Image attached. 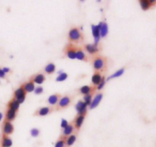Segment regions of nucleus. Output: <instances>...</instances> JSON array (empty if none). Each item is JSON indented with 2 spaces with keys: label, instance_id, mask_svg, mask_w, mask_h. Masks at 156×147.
<instances>
[{
  "label": "nucleus",
  "instance_id": "obj_11",
  "mask_svg": "<svg viewBox=\"0 0 156 147\" xmlns=\"http://www.w3.org/2000/svg\"><path fill=\"white\" fill-rule=\"evenodd\" d=\"M85 49L91 54H94L98 52V44H87L85 46Z\"/></svg>",
  "mask_w": 156,
  "mask_h": 147
},
{
  "label": "nucleus",
  "instance_id": "obj_3",
  "mask_svg": "<svg viewBox=\"0 0 156 147\" xmlns=\"http://www.w3.org/2000/svg\"><path fill=\"white\" fill-rule=\"evenodd\" d=\"M25 95H26V91H24V89L23 88L22 86H21L20 88H18V89L15 90V92H14V99H16L19 104L23 103L24 102V99H25Z\"/></svg>",
  "mask_w": 156,
  "mask_h": 147
},
{
  "label": "nucleus",
  "instance_id": "obj_1",
  "mask_svg": "<svg viewBox=\"0 0 156 147\" xmlns=\"http://www.w3.org/2000/svg\"><path fill=\"white\" fill-rule=\"evenodd\" d=\"M69 40L71 44H73V43L79 44V43L82 42L83 40V35L79 28L73 27L69 32Z\"/></svg>",
  "mask_w": 156,
  "mask_h": 147
},
{
  "label": "nucleus",
  "instance_id": "obj_22",
  "mask_svg": "<svg viewBox=\"0 0 156 147\" xmlns=\"http://www.w3.org/2000/svg\"><path fill=\"white\" fill-rule=\"evenodd\" d=\"M74 131V127L73 125H68L67 127H66L63 129V132H62V137H68L69 136H70L72 134V133Z\"/></svg>",
  "mask_w": 156,
  "mask_h": 147
},
{
  "label": "nucleus",
  "instance_id": "obj_20",
  "mask_svg": "<svg viewBox=\"0 0 156 147\" xmlns=\"http://www.w3.org/2000/svg\"><path fill=\"white\" fill-rule=\"evenodd\" d=\"M32 81L34 82V83H37V84H42L43 82L45 81V76H44L43 74L40 73V74L35 75L33 78H32Z\"/></svg>",
  "mask_w": 156,
  "mask_h": 147
},
{
  "label": "nucleus",
  "instance_id": "obj_9",
  "mask_svg": "<svg viewBox=\"0 0 156 147\" xmlns=\"http://www.w3.org/2000/svg\"><path fill=\"white\" fill-rule=\"evenodd\" d=\"M98 25L99 28H100V36L102 37V38H105L108 33V24L105 22H101Z\"/></svg>",
  "mask_w": 156,
  "mask_h": 147
},
{
  "label": "nucleus",
  "instance_id": "obj_2",
  "mask_svg": "<svg viewBox=\"0 0 156 147\" xmlns=\"http://www.w3.org/2000/svg\"><path fill=\"white\" fill-rule=\"evenodd\" d=\"M107 65V59L106 58L103 57L101 56H97L94 57V60H93V67L96 72L103 71L105 68H106Z\"/></svg>",
  "mask_w": 156,
  "mask_h": 147
},
{
  "label": "nucleus",
  "instance_id": "obj_14",
  "mask_svg": "<svg viewBox=\"0 0 156 147\" xmlns=\"http://www.w3.org/2000/svg\"><path fill=\"white\" fill-rule=\"evenodd\" d=\"M21 86L23 87V88H24L26 92H31V91H34L35 89L34 83V82L32 80L29 81L28 82H26V83H24Z\"/></svg>",
  "mask_w": 156,
  "mask_h": 147
},
{
  "label": "nucleus",
  "instance_id": "obj_18",
  "mask_svg": "<svg viewBox=\"0 0 156 147\" xmlns=\"http://www.w3.org/2000/svg\"><path fill=\"white\" fill-rule=\"evenodd\" d=\"M84 119H85V116L83 115H79L77 116L76 119L74 120V126L75 127L77 130H79L82 127V124H83Z\"/></svg>",
  "mask_w": 156,
  "mask_h": 147
},
{
  "label": "nucleus",
  "instance_id": "obj_8",
  "mask_svg": "<svg viewBox=\"0 0 156 147\" xmlns=\"http://www.w3.org/2000/svg\"><path fill=\"white\" fill-rule=\"evenodd\" d=\"M91 30H92V34L94 38V44H98L100 40V28L99 25H91Z\"/></svg>",
  "mask_w": 156,
  "mask_h": 147
},
{
  "label": "nucleus",
  "instance_id": "obj_28",
  "mask_svg": "<svg viewBox=\"0 0 156 147\" xmlns=\"http://www.w3.org/2000/svg\"><path fill=\"white\" fill-rule=\"evenodd\" d=\"M123 73H124V69H123V68L120 69V70H117V71L115 73H114V74H113V75H111V76H110V77H108V80H110V79H114V78L119 77V76H122V75L123 74Z\"/></svg>",
  "mask_w": 156,
  "mask_h": 147
},
{
  "label": "nucleus",
  "instance_id": "obj_24",
  "mask_svg": "<svg viewBox=\"0 0 156 147\" xmlns=\"http://www.w3.org/2000/svg\"><path fill=\"white\" fill-rule=\"evenodd\" d=\"M76 140V136L75 134H71L70 136H69L68 137H66V146L69 147L73 146L75 143Z\"/></svg>",
  "mask_w": 156,
  "mask_h": 147
},
{
  "label": "nucleus",
  "instance_id": "obj_23",
  "mask_svg": "<svg viewBox=\"0 0 156 147\" xmlns=\"http://www.w3.org/2000/svg\"><path fill=\"white\" fill-rule=\"evenodd\" d=\"M94 88L92 87L89 86V85H85V86H82V88L79 89V91H80L82 94L85 95H90V93H92L94 91Z\"/></svg>",
  "mask_w": 156,
  "mask_h": 147
},
{
  "label": "nucleus",
  "instance_id": "obj_34",
  "mask_svg": "<svg viewBox=\"0 0 156 147\" xmlns=\"http://www.w3.org/2000/svg\"><path fill=\"white\" fill-rule=\"evenodd\" d=\"M68 121H67L66 120H65V119H62V122H61V127L62 128H65L66 127L68 126Z\"/></svg>",
  "mask_w": 156,
  "mask_h": 147
},
{
  "label": "nucleus",
  "instance_id": "obj_36",
  "mask_svg": "<svg viewBox=\"0 0 156 147\" xmlns=\"http://www.w3.org/2000/svg\"><path fill=\"white\" fill-rule=\"evenodd\" d=\"M2 71L4 72L5 73H9V72H10V69H9V68H8V67H4V68L2 69Z\"/></svg>",
  "mask_w": 156,
  "mask_h": 147
},
{
  "label": "nucleus",
  "instance_id": "obj_29",
  "mask_svg": "<svg viewBox=\"0 0 156 147\" xmlns=\"http://www.w3.org/2000/svg\"><path fill=\"white\" fill-rule=\"evenodd\" d=\"M67 77H68V75L66 73H59V75L57 76V78H56V81H57V82H62V81L66 80V79H67Z\"/></svg>",
  "mask_w": 156,
  "mask_h": 147
},
{
  "label": "nucleus",
  "instance_id": "obj_5",
  "mask_svg": "<svg viewBox=\"0 0 156 147\" xmlns=\"http://www.w3.org/2000/svg\"><path fill=\"white\" fill-rule=\"evenodd\" d=\"M76 49L77 47H76L73 44H69L67 45V47H66V54L67 55L69 59H76Z\"/></svg>",
  "mask_w": 156,
  "mask_h": 147
},
{
  "label": "nucleus",
  "instance_id": "obj_37",
  "mask_svg": "<svg viewBox=\"0 0 156 147\" xmlns=\"http://www.w3.org/2000/svg\"><path fill=\"white\" fill-rule=\"evenodd\" d=\"M2 117H3V115H2V113L0 112V121H1V120H2Z\"/></svg>",
  "mask_w": 156,
  "mask_h": 147
},
{
  "label": "nucleus",
  "instance_id": "obj_16",
  "mask_svg": "<svg viewBox=\"0 0 156 147\" xmlns=\"http://www.w3.org/2000/svg\"><path fill=\"white\" fill-rule=\"evenodd\" d=\"M50 112H51L50 108H49V107H44V108H41L40 109H38L34 114L36 116H46L48 114H50Z\"/></svg>",
  "mask_w": 156,
  "mask_h": 147
},
{
  "label": "nucleus",
  "instance_id": "obj_27",
  "mask_svg": "<svg viewBox=\"0 0 156 147\" xmlns=\"http://www.w3.org/2000/svg\"><path fill=\"white\" fill-rule=\"evenodd\" d=\"M66 137H62L59 140H58L56 141V143H55L54 147H65L66 146Z\"/></svg>",
  "mask_w": 156,
  "mask_h": 147
},
{
  "label": "nucleus",
  "instance_id": "obj_12",
  "mask_svg": "<svg viewBox=\"0 0 156 147\" xmlns=\"http://www.w3.org/2000/svg\"><path fill=\"white\" fill-rule=\"evenodd\" d=\"M12 146V139L9 138L8 136L3 135L1 140V147H11Z\"/></svg>",
  "mask_w": 156,
  "mask_h": 147
},
{
  "label": "nucleus",
  "instance_id": "obj_26",
  "mask_svg": "<svg viewBox=\"0 0 156 147\" xmlns=\"http://www.w3.org/2000/svg\"><path fill=\"white\" fill-rule=\"evenodd\" d=\"M140 3L143 10H147L151 6V3L149 2V0H140Z\"/></svg>",
  "mask_w": 156,
  "mask_h": 147
},
{
  "label": "nucleus",
  "instance_id": "obj_4",
  "mask_svg": "<svg viewBox=\"0 0 156 147\" xmlns=\"http://www.w3.org/2000/svg\"><path fill=\"white\" fill-rule=\"evenodd\" d=\"M71 103V98L68 95L63 96L62 98H61L60 100L59 101L57 104V110H61L64 109V108H67V107L69 105V104Z\"/></svg>",
  "mask_w": 156,
  "mask_h": 147
},
{
  "label": "nucleus",
  "instance_id": "obj_19",
  "mask_svg": "<svg viewBox=\"0 0 156 147\" xmlns=\"http://www.w3.org/2000/svg\"><path fill=\"white\" fill-rule=\"evenodd\" d=\"M19 107H20L19 102H18V101L15 99H13L12 101H10V102H9V103L8 104V108H10V109L14 110V111H18V108H19Z\"/></svg>",
  "mask_w": 156,
  "mask_h": 147
},
{
  "label": "nucleus",
  "instance_id": "obj_10",
  "mask_svg": "<svg viewBox=\"0 0 156 147\" xmlns=\"http://www.w3.org/2000/svg\"><path fill=\"white\" fill-rule=\"evenodd\" d=\"M102 98H103V95L101 94V93H99V94H98L97 95L94 97V99H93V101L91 102V105H89L90 106V108L91 109H93V108H96V107L98 106V105H99V103L101 102V101Z\"/></svg>",
  "mask_w": 156,
  "mask_h": 147
},
{
  "label": "nucleus",
  "instance_id": "obj_17",
  "mask_svg": "<svg viewBox=\"0 0 156 147\" xmlns=\"http://www.w3.org/2000/svg\"><path fill=\"white\" fill-rule=\"evenodd\" d=\"M61 99V96L59 94H54V95H52L49 97L48 99V103L51 105H55L56 104H58L59 101Z\"/></svg>",
  "mask_w": 156,
  "mask_h": 147
},
{
  "label": "nucleus",
  "instance_id": "obj_6",
  "mask_svg": "<svg viewBox=\"0 0 156 147\" xmlns=\"http://www.w3.org/2000/svg\"><path fill=\"white\" fill-rule=\"evenodd\" d=\"M14 131V127L11 122L5 120L4 124H3V127H2V132L3 135L9 136L12 134Z\"/></svg>",
  "mask_w": 156,
  "mask_h": 147
},
{
  "label": "nucleus",
  "instance_id": "obj_31",
  "mask_svg": "<svg viewBox=\"0 0 156 147\" xmlns=\"http://www.w3.org/2000/svg\"><path fill=\"white\" fill-rule=\"evenodd\" d=\"M39 134H40L39 130L37 129V128H34V129H32L31 131H30V134H31L32 137H37L38 135H39Z\"/></svg>",
  "mask_w": 156,
  "mask_h": 147
},
{
  "label": "nucleus",
  "instance_id": "obj_15",
  "mask_svg": "<svg viewBox=\"0 0 156 147\" xmlns=\"http://www.w3.org/2000/svg\"><path fill=\"white\" fill-rule=\"evenodd\" d=\"M15 117H16V111L12 109H10V108H8L5 115V120L11 122L15 120Z\"/></svg>",
  "mask_w": 156,
  "mask_h": 147
},
{
  "label": "nucleus",
  "instance_id": "obj_25",
  "mask_svg": "<svg viewBox=\"0 0 156 147\" xmlns=\"http://www.w3.org/2000/svg\"><path fill=\"white\" fill-rule=\"evenodd\" d=\"M55 70H56V66L53 63L47 64L45 67V72L47 74H52V73H54Z\"/></svg>",
  "mask_w": 156,
  "mask_h": 147
},
{
  "label": "nucleus",
  "instance_id": "obj_30",
  "mask_svg": "<svg viewBox=\"0 0 156 147\" xmlns=\"http://www.w3.org/2000/svg\"><path fill=\"white\" fill-rule=\"evenodd\" d=\"M84 102L87 105H90L91 103V95H86L84 97Z\"/></svg>",
  "mask_w": 156,
  "mask_h": 147
},
{
  "label": "nucleus",
  "instance_id": "obj_32",
  "mask_svg": "<svg viewBox=\"0 0 156 147\" xmlns=\"http://www.w3.org/2000/svg\"><path fill=\"white\" fill-rule=\"evenodd\" d=\"M105 77H102V80L101 82H100V84H99L98 85V90H101L102 88L104 87V85H105Z\"/></svg>",
  "mask_w": 156,
  "mask_h": 147
},
{
  "label": "nucleus",
  "instance_id": "obj_7",
  "mask_svg": "<svg viewBox=\"0 0 156 147\" xmlns=\"http://www.w3.org/2000/svg\"><path fill=\"white\" fill-rule=\"evenodd\" d=\"M87 106L88 105L85 103L84 102L79 101L76 105V110L79 114V115H83L85 116L87 113Z\"/></svg>",
  "mask_w": 156,
  "mask_h": 147
},
{
  "label": "nucleus",
  "instance_id": "obj_13",
  "mask_svg": "<svg viewBox=\"0 0 156 147\" xmlns=\"http://www.w3.org/2000/svg\"><path fill=\"white\" fill-rule=\"evenodd\" d=\"M102 77L101 75V73L99 72H96L94 73V74L93 75L92 78H91V82H92V84L96 86V85H98L100 84V82H101Z\"/></svg>",
  "mask_w": 156,
  "mask_h": 147
},
{
  "label": "nucleus",
  "instance_id": "obj_33",
  "mask_svg": "<svg viewBox=\"0 0 156 147\" xmlns=\"http://www.w3.org/2000/svg\"><path fill=\"white\" fill-rule=\"evenodd\" d=\"M43 91H44V89H43L42 87H37L34 89V93L37 95H40L43 92Z\"/></svg>",
  "mask_w": 156,
  "mask_h": 147
},
{
  "label": "nucleus",
  "instance_id": "obj_21",
  "mask_svg": "<svg viewBox=\"0 0 156 147\" xmlns=\"http://www.w3.org/2000/svg\"><path fill=\"white\" fill-rule=\"evenodd\" d=\"M76 59H79V60H83V61H87V56L85 54L82 50L81 48H77L76 49Z\"/></svg>",
  "mask_w": 156,
  "mask_h": 147
},
{
  "label": "nucleus",
  "instance_id": "obj_35",
  "mask_svg": "<svg viewBox=\"0 0 156 147\" xmlns=\"http://www.w3.org/2000/svg\"><path fill=\"white\" fill-rule=\"evenodd\" d=\"M5 76V73L2 71V69H0V78H4Z\"/></svg>",
  "mask_w": 156,
  "mask_h": 147
}]
</instances>
